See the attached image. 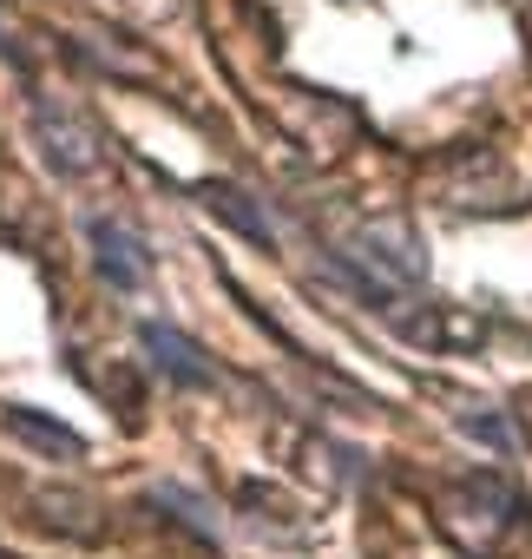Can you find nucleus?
<instances>
[{"mask_svg":"<svg viewBox=\"0 0 532 559\" xmlns=\"http://www.w3.org/2000/svg\"><path fill=\"white\" fill-rule=\"evenodd\" d=\"M512 487L499 474H460L447 493H440V533L467 552V559H493L506 546V526H512Z\"/></svg>","mask_w":532,"mask_h":559,"instance_id":"nucleus-1","label":"nucleus"},{"mask_svg":"<svg viewBox=\"0 0 532 559\" xmlns=\"http://www.w3.org/2000/svg\"><path fill=\"white\" fill-rule=\"evenodd\" d=\"M349 250H355V263H375L388 284H421V276H427V250H421V237H414L401 217H368V224H355Z\"/></svg>","mask_w":532,"mask_h":559,"instance_id":"nucleus-2","label":"nucleus"},{"mask_svg":"<svg viewBox=\"0 0 532 559\" xmlns=\"http://www.w3.org/2000/svg\"><path fill=\"white\" fill-rule=\"evenodd\" d=\"M34 139H40L47 165L66 171V178H93L99 158H106L99 139H93V126H86L80 112H60V106H40V112H34Z\"/></svg>","mask_w":532,"mask_h":559,"instance_id":"nucleus-3","label":"nucleus"},{"mask_svg":"<svg viewBox=\"0 0 532 559\" xmlns=\"http://www.w3.org/2000/svg\"><path fill=\"white\" fill-rule=\"evenodd\" d=\"M86 237H93V263H99L106 284L138 290L145 276H152V257H145L138 230H125V224H112V217H93V224H86Z\"/></svg>","mask_w":532,"mask_h":559,"instance_id":"nucleus-4","label":"nucleus"},{"mask_svg":"<svg viewBox=\"0 0 532 559\" xmlns=\"http://www.w3.org/2000/svg\"><path fill=\"white\" fill-rule=\"evenodd\" d=\"M138 343L152 349L158 376H171L178 389H217V369L204 362V349H197L184 330H171V323H145V330H138Z\"/></svg>","mask_w":532,"mask_h":559,"instance_id":"nucleus-5","label":"nucleus"},{"mask_svg":"<svg viewBox=\"0 0 532 559\" xmlns=\"http://www.w3.org/2000/svg\"><path fill=\"white\" fill-rule=\"evenodd\" d=\"M197 204H204L210 217H223L237 237H250V243L270 250V224H263V211H256V198H250V191H237V185L210 178V185H197Z\"/></svg>","mask_w":532,"mask_h":559,"instance_id":"nucleus-6","label":"nucleus"},{"mask_svg":"<svg viewBox=\"0 0 532 559\" xmlns=\"http://www.w3.org/2000/svg\"><path fill=\"white\" fill-rule=\"evenodd\" d=\"M8 428L27 441V448H40L47 461H86V441L66 428V421H53V415H40V408H8Z\"/></svg>","mask_w":532,"mask_h":559,"instance_id":"nucleus-7","label":"nucleus"},{"mask_svg":"<svg viewBox=\"0 0 532 559\" xmlns=\"http://www.w3.org/2000/svg\"><path fill=\"white\" fill-rule=\"evenodd\" d=\"M454 421H460V435L486 441L493 454H525V435H519V421H512L506 408H460Z\"/></svg>","mask_w":532,"mask_h":559,"instance_id":"nucleus-8","label":"nucleus"},{"mask_svg":"<svg viewBox=\"0 0 532 559\" xmlns=\"http://www.w3.org/2000/svg\"><path fill=\"white\" fill-rule=\"evenodd\" d=\"M158 500H165V507H184V520H191L197 533H217V520H210V507H204V500H197L191 487H171V480H165V487H158Z\"/></svg>","mask_w":532,"mask_h":559,"instance_id":"nucleus-9","label":"nucleus"},{"mask_svg":"<svg viewBox=\"0 0 532 559\" xmlns=\"http://www.w3.org/2000/svg\"><path fill=\"white\" fill-rule=\"evenodd\" d=\"M0 53H8V27H0Z\"/></svg>","mask_w":532,"mask_h":559,"instance_id":"nucleus-10","label":"nucleus"}]
</instances>
